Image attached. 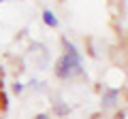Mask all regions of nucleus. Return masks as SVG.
Here are the masks:
<instances>
[{
	"label": "nucleus",
	"mask_w": 128,
	"mask_h": 119,
	"mask_svg": "<svg viewBox=\"0 0 128 119\" xmlns=\"http://www.w3.org/2000/svg\"><path fill=\"white\" fill-rule=\"evenodd\" d=\"M34 119H49V115H45V113H41V115H36Z\"/></svg>",
	"instance_id": "5"
},
{
	"label": "nucleus",
	"mask_w": 128,
	"mask_h": 119,
	"mask_svg": "<svg viewBox=\"0 0 128 119\" xmlns=\"http://www.w3.org/2000/svg\"><path fill=\"white\" fill-rule=\"evenodd\" d=\"M0 2H2V0H0Z\"/></svg>",
	"instance_id": "6"
},
{
	"label": "nucleus",
	"mask_w": 128,
	"mask_h": 119,
	"mask_svg": "<svg viewBox=\"0 0 128 119\" xmlns=\"http://www.w3.org/2000/svg\"><path fill=\"white\" fill-rule=\"evenodd\" d=\"M13 92L15 94H22L24 92V85H22V83H15V85H13Z\"/></svg>",
	"instance_id": "4"
},
{
	"label": "nucleus",
	"mask_w": 128,
	"mask_h": 119,
	"mask_svg": "<svg viewBox=\"0 0 128 119\" xmlns=\"http://www.w3.org/2000/svg\"><path fill=\"white\" fill-rule=\"evenodd\" d=\"M64 45V55L56 62V77L58 79H73L83 74V64H81V55L77 53L73 43H68L66 38L62 41Z\"/></svg>",
	"instance_id": "1"
},
{
	"label": "nucleus",
	"mask_w": 128,
	"mask_h": 119,
	"mask_svg": "<svg viewBox=\"0 0 128 119\" xmlns=\"http://www.w3.org/2000/svg\"><path fill=\"white\" fill-rule=\"evenodd\" d=\"M118 100H120V89L118 87H105L102 89V98H100L102 109H113L118 104Z\"/></svg>",
	"instance_id": "2"
},
{
	"label": "nucleus",
	"mask_w": 128,
	"mask_h": 119,
	"mask_svg": "<svg viewBox=\"0 0 128 119\" xmlns=\"http://www.w3.org/2000/svg\"><path fill=\"white\" fill-rule=\"evenodd\" d=\"M43 21H45L47 26H51V28H58V17H56V15L51 13L49 9L43 11Z\"/></svg>",
	"instance_id": "3"
}]
</instances>
